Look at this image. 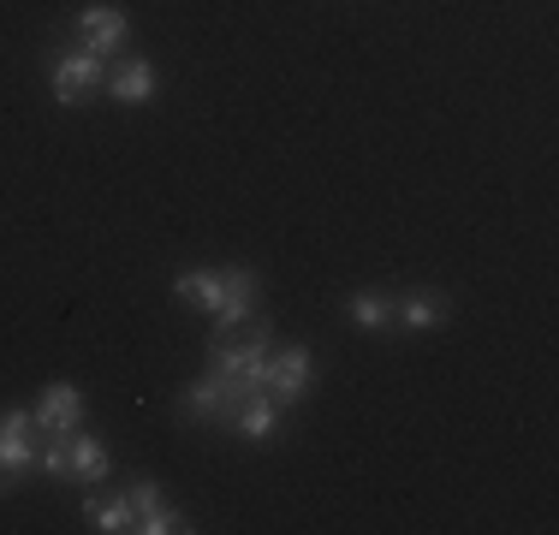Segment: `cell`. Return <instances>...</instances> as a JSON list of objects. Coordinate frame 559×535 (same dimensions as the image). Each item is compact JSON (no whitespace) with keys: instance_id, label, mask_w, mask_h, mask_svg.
<instances>
[{"instance_id":"cell-1","label":"cell","mask_w":559,"mask_h":535,"mask_svg":"<svg viewBox=\"0 0 559 535\" xmlns=\"http://www.w3.org/2000/svg\"><path fill=\"white\" fill-rule=\"evenodd\" d=\"M238 405H245V387L226 381L221 369H209L203 381H191V387H185V399H179L185 417H203V423H215V428H233L238 423Z\"/></svg>"},{"instance_id":"cell-2","label":"cell","mask_w":559,"mask_h":535,"mask_svg":"<svg viewBox=\"0 0 559 535\" xmlns=\"http://www.w3.org/2000/svg\"><path fill=\"white\" fill-rule=\"evenodd\" d=\"M221 310H215V340H233L238 328L257 321V268H221Z\"/></svg>"},{"instance_id":"cell-3","label":"cell","mask_w":559,"mask_h":535,"mask_svg":"<svg viewBox=\"0 0 559 535\" xmlns=\"http://www.w3.org/2000/svg\"><path fill=\"white\" fill-rule=\"evenodd\" d=\"M310 352L304 345H286V352H269V369H262V393L274 399V405H298L304 393H310Z\"/></svg>"},{"instance_id":"cell-4","label":"cell","mask_w":559,"mask_h":535,"mask_svg":"<svg viewBox=\"0 0 559 535\" xmlns=\"http://www.w3.org/2000/svg\"><path fill=\"white\" fill-rule=\"evenodd\" d=\"M102 78H108V72H102V54H90V48L60 54V60H55V102L60 107H78L90 90L102 84Z\"/></svg>"},{"instance_id":"cell-5","label":"cell","mask_w":559,"mask_h":535,"mask_svg":"<svg viewBox=\"0 0 559 535\" xmlns=\"http://www.w3.org/2000/svg\"><path fill=\"white\" fill-rule=\"evenodd\" d=\"M36 428H43L48 440H72L78 428H84V393L66 387V381H55L43 393V405H36Z\"/></svg>"},{"instance_id":"cell-6","label":"cell","mask_w":559,"mask_h":535,"mask_svg":"<svg viewBox=\"0 0 559 535\" xmlns=\"http://www.w3.org/2000/svg\"><path fill=\"white\" fill-rule=\"evenodd\" d=\"M131 512H138V530H143V535L191 530V524H185V512H173V506L162 500V488H155V482H138V488H131Z\"/></svg>"},{"instance_id":"cell-7","label":"cell","mask_w":559,"mask_h":535,"mask_svg":"<svg viewBox=\"0 0 559 535\" xmlns=\"http://www.w3.org/2000/svg\"><path fill=\"white\" fill-rule=\"evenodd\" d=\"M126 12L119 7H90L84 19H78V43H84L90 54H114L119 43H126Z\"/></svg>"},{"instance_id":"cell-8","label":"cell","mask_w":559,"mask_h":535,"mask_svg":"<svg viewBox=\"0 0 559 535\" xmlns=\"http://www.w3.org/2000/svg\"><path fill=\"white\" fill-rule=\"evenodd\" d=\"M108 96L119 107H150L155 102V66L150 60H126L108 72Z\"/></svg>"},{"instance_id":"cell-9","label":"cell","mask_w":559,"mask_h":535,"mask_svg":"<svg viewBox=\"0 0 559 535\" xmlns=\"http://www.w3.org/2000/svg\"><path fill=\"white\" fill-rule=\"evenodd\" d=\"M221 274H215V268H185V274H173V298H179V304H197V310H209V316H215L221 310Z\"/></svg>"},{"instance_id":"cell-10","label":"cell","mask_w":559,"mask_h":535,"mask_svg":"<svg viewBox=\"0 0 559 535\" xmlns=\"http://www.w3.org/2000/svg\"><path fill=\"white\" fill-rule=\"evenodd\" d=\"M274 428H280V405L269 393H245V405H238V423H233V435H245V440H274Z\"/></svg>"},{"instance_id":"cell-11","label":"cell","mask_w":559,"mask_h":535,"mask_svg":"<svg viewBox=\"0 0 559 535\" xmlns=\"http://www.w3.org/2000/svg\"><path fill=\"white\" fill-rule=\"evenodd\" d=\"M393 316H399V328H405V333H435L447 321V298H441V292H411Z\"/></svg>"},{"instance_id":"cell-12","label":"cell","mask_w":559,"mask_h":535,"mask_svg":"<svg viewBox=\"0 0 559 535\" xmlns=\"http://www.w3.org/2000/svg\"><path fill=\"white\" fill-rule=\"evenodd\" d=\"M36 435H43V428H24V435H12V428H0V471H7V476L31 471V464L43 459V447H36Z\"/></svg>"},{"instance_id":"cell-13","label":"cell","mask_w":559,"mask_h":535,"mask_svg":"<svg viewBox=\"0 0 559 535\" xmlns=\"http://www.w3.org/2000/svg\"><path fill=\"white\" fill-rule=\"evenodd\" d=\"M84 518H90V524H96L102 535H126V530H138L131 494H126V500H90V506H84Z\"/></svg>"},{"instance_id":"cell-14","label":"cell","mask_w":559,"mask_h":535,"mask_svg":"<svg viewBox=\"0 0 559 535\" xmlns=\"http://www.w3.org/2000/svg\"><path fill=\"white\" fill-rule=\"evenodd\" d=\"M108 476V447L90 435H72V482H102Z\"/></svg>"},{"instance_id":"cell-15","label":"cell","mask_w":559,"mask_h":535,"mask_svg":"<svg viewBox=\"0 0 559 535\" xmlns=\"http://www.w3.org/2000/svg\"><path fill=\"white\" fill-rule=\"evenodd\" d=\"M352 321H357L364 333H381V328L393 321V304L381 298V292H357V298H352Z\"/></svg>"},{"instance_id":"cell-16","label":"cell","mask_w":559,"mask_h":535,"mask_svg":"<svg viewBox=\"0 0 559 535\" xmlns=\"http://www.w3.org/2000/svg\"><path fill=\"white\" fill-rule=\"evenodd\" d=\"M0 488H12V476H7V471H0Z\"/></svg>"}]
</instances>
